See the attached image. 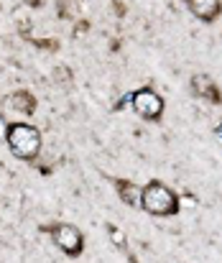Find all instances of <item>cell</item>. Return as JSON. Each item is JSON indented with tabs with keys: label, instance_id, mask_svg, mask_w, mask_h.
<instances>
[{
	"label": "cell",
	"instance_id": "6da1fadb",
	"mask_svg": "<svg viewBox=\"0 0 222 263\" xmlns=\"http://www.w3.org/2000/svg\"><path fill=\"white\" fill-rule=\"evenodd\" d=\"M5 141L10 146V151L23 159V161H33L41 151V130L28 125V123H13L8 125V133H5Z\"/></svg>",
	"mask_w": 222,
	"mask_h": 263
},
{
	"label": "cell",
	"instance_id": "7a4b0ae2",
	"mask_svg": "<svg viewBox=\"0 0 222 263\" xmlns=\"http://www.w3.org/2000/svg\"><path fill=\"white\" fill-rule=\"evenodd\" d=\"M141 207L153 217H171L179 212V197L161 181H148L143 186Z\"/></svg>",
	"mask_w": 222,
	"mask_h": 263
},
{
	"label": "cell",
	"instance_id": "3957f363",
	"mask_svg": "<svg viewBox=\"0 0 222 263\" xmlns=\"http://www.w3.org/2000/svg\"><path fill=\"white\" fill-rule=\"evenodd\" d=\"M131 102H133V110H136L143 120H151V123L161 120L163 107H166V105H163V97L151 87L136 89V92L131 95Z\"/></svg>",
	"mask_w": 222,
	"mask_h": 263
},
{
	"label": "cell",
	"instance_id": "277c9868",
	"mask_svg": "<svg viewBox=\"0 0 222 263\" xmlns=\"http://www.w3.org/2000/svg\"><path fill=\"white\" fill-rule=\"evenodd\" d=\"M49 233H51L54 243H57L67 256L77 258V256L84 251V238H82V233H79L74 225H54V228H49Z\"/></svg>",
	"mask_w": 222,
	"mask_h": 263
},
{
	"label": "cell",
	"instance_id": "5b68a950",
	"mask_svg": "<svg viewBox=\"0 0 222 263\" xmlns=\"http://www.w3.org/2000/svg\"><path fill=\"white\" fill-rule=\"evenodd\" d=\"M187 5H189V10H192L199 21H205V23L217 21L222 13V0H187Z\"/></svg>",
	"mask_w": 222,
	"mask_h": 263
},
{
	"label": "cell",
	"instance_id": "8992f818",
	"mask_svg": "<svg viewBox=\"0 0 222 263\" xmlns=\"http://www.w3.org/2000/svg\"><path fill=\"white\" fill-rule=\"evenodd\" d=\"M192 89H194L197 97L210 100V102H215V105H222L220 89H217V85H215L207 74H194V77H192Z\"/></svg>",
	"mask_w": 222,
	"mask_h": 263
},
{
	"label": "cell",
	"instance_id": "52a82bcc",
	"mask_svg": "<svg viewBox=\"0 0 222 263\" xmlns=\"http://www.w3.org/2000/svg\"><path fill=\"white\" fill-rule=\"evenodd\" d=\"M115 184H118L120 199H123L125 204H131V207H141V199H143V189H141L138 184H133V181H123V179H118Z\"/></svg>",
	"mask_w": 222,
	"mask_h": 263
},
{
	"label": "cell",
	"instance_id": "ba28073f",
	"mask_svg": "<svg viewBox=\"0 0 222 263\" xmlns=\"http://www.w3.org/2000/svg\"><path fill=\"white\" fill-rule=\"evenodd\" d=\"M10 105H13L15 110H21L23 115H33V112H36V97H33L31 92H26V89H21V92H13V97H10Z\"/></svg>",
	"mask_w": 222,
	"mask_h": 263
},
{
	"label": "cell",
	"instance_id": "9c48e42d",
	"mask_svg": "<svg viewBox=\"0 0 222 263\" xmlns=\"http://www.w3.org/2000/svg\"><path fill=\"white\" fill-rule=\"evenodd\" d=\"M110 238H113V243H115L118 248H125V233H123V230H118V228L110 225Z\"/></svg>",
	"mask_w": 222,
	"mask_h": 263
},
{
	"label": "cell",
	"instance_id": "30bf717a",
	"mask_svg": "<svg viewBox=\"0 0 222 263\" xmlns=\"http://www.w3.org/2000/svg\"><path fill=\"white\" fill-rule=\"evenodd\" d=\"M59 18H67L69 15V10H67V0H59V13H57Z\"/></svg>",
	"mask_w": 222,
	"mask_h": 263
},
{
	"label": "cell",
	"instance_id": "8fae6325",
	"mask_svg": "<svg viewBox=\"0 0 222 263\" xmlns=\"http://www.w3.org/2000/svg\"><path fill=\"white\" fill-rule=\"evenodd\" d=\"M87 28H89V23H87V21H82V23H77V33H84Z\"/></svg>",
	"mask_w": 222,
	"mask_h": 263
},
{
	"label": "cell",
	"instance_id": "7c38bea8",
	"mask_svg": "<svg viewBox=\"0 0 222 263\" xmlns=\"http://www.w3.org/2000/svg\"><path fill=\"white\" fill-rule=\"evenodd\" d=\"M5 133H8V125H5V120L0 118V138H5Z\"/></svg>",
	"mask_w": 222,
	"mask_h": 263
},
{
	"label": "cell",
	"instance_id": "4fadbf2b",
	"mask_svg": "<svg viewBox=\"0 0 222 263\" xmlns=\"http://www.w3.org/2000/svg\"><path fill=\"white\" fill-rule=\"evenodd\" d=\"M26 3H28V5H31V8H39V5H41V3H44V0H26Z\"/></svg>",
	"mask_w": 222,
	"mask_h": 263
},
{
	"label": "cell",
	"instance_id": "5bb4252c",
	"mask_svg": "<svg viewBox=\"0 0 222 263\" xmlns=\"http://www.w3.org/2000/svg\"><path fill=\"white\" fill-rule=\"evenodd\" d=\"M217 138L222 141V125H217Z\"/></svg>",
	"mask_w": 222,
	"mask_h": 263
}]
</instances>
